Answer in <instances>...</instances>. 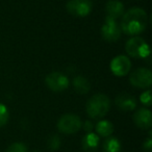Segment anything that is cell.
I'll return each mask as SVG.
<instances>
[{"label": "cell", "mask_w": 152, "mask_h": 152, "mask_svg": "<svg viewBox=\"0 0 152 152\" xmlns=\"http://www.w3.org/2000/svg\"><path fill=\"white\" fill-rule=\"evenodd\" d=\"M148 17L146 12L140 7H132L122 16L121 30L128 36H135L146 29Z\"/></svg>", "instance_id": "1"}, {"label": "cell", "mask_w": 152, "mask_h": 152, "mask_svg": "<svg viewBox=\"0 0 152 152\" xmlns=\"http://www.w3.org/2000/svg\"><path fill=\"white\" fill-rule=\"evenodd\" d=\"M110 101L104 94H96L92 96L87 102V113L93 119H101L108 113Z\"/></svg>", "instance_id": "2"}, {"label": "cell", "mask_w": 152, "mask_h": 152, "mask_svg": "<svg viewBox=\"0 0 152 152\" xmlns=\"http://www.w3.org/2000/svg\"><path fill=\"white\" fill-rule=\"evenodd\" d=\"M125 49L131 57L137 58H145L150 54V48L148 44L144 39L140 37H133L127 41Z\"/></svg>", "instance_id": "3"}, {"label": "cell", "mask_w": 152, "mask_h": 152, "mask_svg": "<svg viewBox=\"0 0 152 152\" xmlns=\"http://www.w3.org/2000/svg\"><path fill=\"white\" fill-rule=\"evenodd\" d=\"M81 128V121L78 116L67 114L61 117L57 122V129L65 134H74Z\"/></svg>", "instance_id": "4"}, {"label": "cell", "mask_w": 152, "mask_h": 152, "mask_svg": "<svg viewBox=\"0 0 152 152\" xmlns=\"http://www.w3.org/2000/svg\"><path fill=\"white\" fill-rule=\"evenodd\" d=\"M130 83L139 89H148L152 83V73L147 68H139L130 75Z\"/></svg>", "instance_id": "5"}, {"label": "cell", "mask_w": 152, "mask_h": 152, "mask_svg": "<svg viewBox=\"0 0 152 152\" xmlns=\"http://www.w3.org/2000/svg\"><path fill=\"white\" fill-rule=\"evenodd\" d=\"M101 36L107 42H116L121 37V27L113 18L106 17L105 22L101 27Z\"/></svg>", "instance_id": "6"}, {"label": "cell", "mask_w": 152, "mask_h": 152, "mask_svg": "<svg viewBox=\"0 0 152 152\" xmlns=\"http://www.w3.org/2000/svg\"><path fill=\"white\" fill-rule=\"evenodd\" d=\"M47 87L53 92H61L69 87V79L63 73L59 72H52L48 74L45 79Z\"/></svg>", "instance_id": "7"}, {"label": "cell", "mask_w": 152, "mask_h": 152, "mask_svg": "<svg viewBox=\"0 0 152 152\" xmlns=\"http://www.w3.org/2000/svg\"><path fill=\"white\" fill-rule=\"evenodd\" d=\"M66 7L71 15L76 17H85L91 13L93 4L90 0H70Z\"/></svg>", "instance_id": "8"}, {"label": "cell", "mask_w": 152, "mask_h": 152, "mask_svg": "<svg viewBox=\"0 0 152 152\" xmlns=\"http://www.w3.org/2000/svg\"><path fill=\"white\" fill-rule=\"evenodd\" d=\"M131 68V63L129 58L125 55H118L114 57L110 61V70L116 76L122 77L125 76Z\"/></svg>", "instance_id": "9"}, {"label": "cell", "mask_w": 152, "mask_h": 152, "mask_svg": "<svg viewBox=\"0 0 152 152\" xmlns=\"http://www.w3.org/2000/svg\"><path fill=\"white\" fill-rule=\"evenodd\" d=\"M133 122L141 129H150L152 126V114L147 108H140L133 115Z\"/></svg>", "instance_id": "10"}, {"label": "cell", "mask_w": 152, "mask_h": 152, "mask_svg": "<svg viewBox=\"0 0 152 152\" xmlns=\"http://www.w3.org/2000/svg\"><path fill=\"white\" fill-rule=\"evenodd\" d=\"M117 107L119 110H123V112H130L133 110L137 107V100L133 96L129 95V94H120L117 96L116 100H115Z\"/></svg>", "instance_id": "11"}, {"label": "cell", "mask_w": 152, "mask_h": 152, "mask_svg": "<svg viewBox=\"0 0 152 152\" xmlns=\"http://www.w3.org/2000/svg\"><path fill=\"white\" fill-rule=\"evenodd\" d=\"M105 12L107 17L113 19H118L124 14V5L119 0H110L105 5Z\"/></svg>", "instance_id": "12"}, {"label": "cell", "mask_w": 152, "mask_h": 152, "mask_svg": "<svg viewBox=\"0 0 152 152\" xmlns=\"http://www.w3.org/2000/svg\"><path fill=\"white\" fill-rule=\"evenodd\" d=\"M83 149L88 152H94L99 145V137L93 132H89L83 137Z\"/></svg>", "instance_id": "13"}, {"label": "cell", "mask_w": 152, "mask_h": 152, "mask_svg": "<svg viewBox=\"0 0 152 152\" xmlns=\"http://www.w3.org/2000/svg\"><path fill=\"white\" fill-rule=\"evenodd\" d=\"M73 87L77 93L79 94H87L90 91V81L83 76H76L73 80Z\"/></svg>", "instance_id": "14"}, {"label": "cell", "mask_w": 152, "mask_h": 152, "mask_svg": "<svg viewBox=\"0 0 152 152\" xmlns=\"http://www.w3.org/2000/svg\"><path fill=\"white\" fill-rule=\"evenodd\" d=\"M96 131L99 135L101 137H110L114 131V126L110 121H100L97 125H96Z\"/></svg>", "instance_id": "15"}, {"label": "cell", "mask_w": 152, "mask_h": 152, "mask_svg": "<svg viewBox=\"0 0 152 152\" xmlns=\"http://www.w3.org/2000/svg\"><path fill=\"white\" fill-rule=\"evenodd\" d=\"M103 152H121L120 141L116 137H108L103 143Z\"/></svg>", "instance_id": "16"}, {"label": "cell", "mask_w": 152, "mask_h": 152, "mask_svg": "<svg viewBox=\"0 0 152 152\" xmlns=\"http://www.w3.org/2000/svg\"><path fill=\"white\" fill-rule=\"evenodd\" d=\"M9 118H10V114L7 106L0 103V127L4 126L9 122Z\"/></svg>", "instance_id": "17"}, {"label": "cell", "mask_w": 152, "mask_h": 152, "mask_svg": "<svg viewBox=\"0 0 152 152\" xmlns=\"http://www.w3.org/2000/svg\"><path fill=\"white\" fill-rule=\"evenodd\" d=\"M5 152H28V150L23 143H14L7 147Z\"/></svg>", "instance_id": "18"}, {"label": "cell", "mask_w": 152, "mask_h": 152, "mask_svg": "<svg viewBox=\"0 0 152 152\" xmlns=\"http://www.w3.org/2000/svg\"><path fill=\"white\" fill-rule=\"evenodd\" d=\"M48 146L52 150L58 149L59 146H61V140H59V137L57 135H52L50 137V140L48 141Z\"/></svg>", "instance_id": "19"}, {"label": "cell", "mask_w": 152, "mask_h": 152, "mask_svg": "<svg viewBox=\"0 0 152 152\" xmlns=\"http://www.w3.org/2000/svg\"><path fill=\"white\" fill-rule=\"evenodd\" d=\"M141 102L147 106L151 105V103H152L151 102V92L150 91L144 92V93L141 95Z\"/></svg>", "instance_id": "20"}, {"label": "cell", "mask_w": 152, "mask_h": 152, "mask_svg": "<svg viewBox=\"0 0 152 152\" xmlns=\"http://www.w3.org/2000/svg\"><path fill=\"white\" fill-rule=\"evenodd\" d=\"M143 148H144V150H145L146 152H151V148H152V140L150 139H148L147 141L144 143V145H143Z\"/></svg>", "instance_id": "21"}, {"label": "cell", "mask_w": 152, "mask_h": 152, "mask_svg": "<svg viewBox=\"0 0 152 152\" xmlns=\"http://www.w3.org/2000/svg\"><path fill=\"white\" fill-rule=\"evenodd\" d=\"M83 128H85L86 131H91L93 129V124L90 121H86L85 124H83Z\"/></svg>", "instance_id": "22"}]
</instances>
